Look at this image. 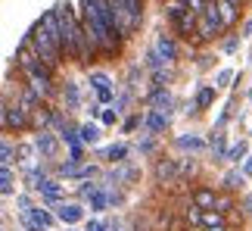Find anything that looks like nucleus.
Masks as SVG:
<instances>
[{
  "instance_id": "6e6552de",
  "label": "nucleus",
  "mask_w": 252,
  "mask_h": 231,
  "mask_svg": "<svg viewBox=\"0 0 252 231\" xmlns=\"http://www.w3.org/2000/svg\"><path fill=\"white\" fill-rule=\"evenodd\" d=\"M190 200H193L196 209H215V191H212V188H196Z\"/></svg>"
},
{
  "instance_id": "4be33fe9",
  "label": "nucleus",
  "mask_w": 252,
  "mask_h": 231,
  "mask_svg": "<svg viewBox=\"0 0 252 231\" xmlns=\"http://www.w3.org/2000/svg\"><path fill=\"white\" fill-rule=\"evenodd\" d=\"M91 206H94V213H103L106 209V197L96 191V194H91Z\"/></svg>"
},
{
  "instance_id": "2f4dec72",
  "label": "nucleus",
  "mask_w": 252,
  "mask_h": 231,
  "mask_svg": "<svg viewBox=\"0 0 252 231\" xmlns=\"http://www.w3.org/2000/svg\"><path fill=\"white\" fill-rule=\"evenodd\" d=\"M137 125H140V116H131V119L125 122V131H134V128H137Z\"/></svg>"
},
{
  "instance_id": "ea45409f",
  "label": "nucleus",
  "mask_w": 252,
  "mask_h": 231,
  "mask_svg": "<svg viewBox=\"0 0 252 231\" xmlns=\"http://www.w3.org/2000/svg\"><path fill=\"white\" fill-rule=\"evenodd\" d=\"M249 97H252V94H249Z\"/></svg>"
},
{
  "instance_id": "5701e85b",
  "label": "nucleus",
  "mask_w": 252,
  "mask_h": 231,
  "mask_svg": "<svg viewBox=\"0 0 252 231\" xmlns=\"http://www.w3.org/2000/svg\"><path fill=\"white\" fill-rule=\"evenodd\" d=\"M224 185H227L230 191H237V188H243V175H237V172H230V175L224 178Z\"/></svg>"
},
{
  "instance_id": "f8f14e48",
  "label": "nucleus",
  "mask_w": 252,
  "mask_h": 231,
  "mask_svg": "<svg viewBox=\"0 0 252 231\" xmlns=\"http://www.w3.org/2000/svg\"><path fill=\"white\" fill-rule=\"evenodd\" d=\"M81 216H84V213H81V206H75V203H69V206H60V219H63V222H69V225H75Z\"/></svg>"
},
{
  "instance_id": "b1692460",
  "label": "nucleus",
  "mask_w": 252,
  "mask_h": 231,
  "mask_svg": "<svg viewBox=\"0 0 252 231\" xmlns=\"http://www.w3.org/2000/svg\"><path fill=\"white\" fill-rule=\"evenodd\" d=\"M65 97H69V103H72V107H78V88H75V81H69V84H65Z\"/></svg>"
},
{
  "instance_id": "f257e3e1",
  "label": "nucleus",
  "mask_w": 252,
  "mask_h": 231,
  "mask_svg": "<svg viewBox=\"0 0 252 231\" xmlns=\"http://www.w3.org/2000/svg\"><path fill=\"white\" fill-rule=\"evenodd\" d=\"M78 22H81L84 35L94 41V47H96L100 53H119V41H122V38H115L109 28L103 25V19L96 16V9H94L91 0H81V16H78Z\"/></svg>"
},
{
  "instance_id": "4c0bfd02",
  "label": "nucleus",
  "mask_w": 252,
  "mask_h": 231,
  "mask_svg": "<svg viewBox=\"0 0 252 231\" xmlns=\"http://www.w3.org/2000/svg\"><path fill=\"white\" fill-rule=\"evenodd\" d=\"M246 175H252V159H249V162H246Z\"/></svg>"
},
{
  "instance_id": "7ed1b4c3",
  "label": "nucleus",
  "mask_w": 252,
  "mask_h": 231,
  "mask_svg": "<svg viewBox=\"0 0 252 231\" xmlns=\"http://www.w3.org/2000/svg\"><path fill=\"white\" fill-rule=\"evenodd\" d=\"M168 19H171V25H174V35L184 38V41H190V38H193V28H196V13L187 9L184 3H178V6L168 9Z\"/></svg>"
},
{
  "instance_id": "6ab92c4d",
  "label": "nucleus",
  "mask_w": 252,
  "mask_h": 231,
  "mask_svg": "<svg viewBox=\"0 0 252 231\" xmlns=\"http://www.w3.org/2000/svg\"><path fill=\"white\" fill-rule=\"evenodd\" d=\"M212 100H215V88H202V91H199V97H196V107H199V110H206Z\"/></svg>"
},
{
  "instance_id": "a211bd4d",
  "label": "nucleus",
  "mask_w": 252,
  "mask_h": 231,
  "mask_svg": "<svg viewBox=\"0 0 252 231\" xmlns=\"http://www.w3.org/2000/svg\"><path fill=\"white\" fill-rule=\"evenodd\" d=\"M91 84H94L96 91H109V84H112V81H109V75H103V72H94V75H91Z\"/></svg>"
},
{
  "instance_id": "4468645a",
  "label": "nucleus",
  "mask_w": 252,
  "mask_h": 231,
  "mask_svg": "<svg viewBox=\"0 0 252 231\" xmlns=\"http://www.w3.org/2000/svg\"><path fill=\"white\" fill-rule=\"evenodd\" d=\"M174 172H178V162H174V159H165V162H159V166H156V178H159V181H162V178H171Z\"/></svg>"
},
{
  "instance_id": "ddd939ff",
  "label": "nucleus",
  "mask_w": 252,
  "mask_h": 231,
  "mask_svg": "<svg viewBox=\"0 0 252 231\" xmlns=\"http://www.w3.org/2000/svg\"><path fill=\"white\" fill-rule=\"evenodd\" d=\"M37 150H41L44 156H53V153H56V141L47 131H41V134H37Z\"/></svg>"
},
{
  "instance_id": "aec40b11",
  "label": "nucleus",
  "mask_w": 252,
  "mask_h": 231,
  "mask_svg": "<svg viewBox=\"0 0 252 231\" xmlns=\"http://www.w3.org/2000/svg\"><path fill=\"white\" fill-rule=\"evenodd\" d=\"M215 209H218L221 216H227L230 209H234V200H230V197H218V194H215Z\"/></svg>"
},
{
  "instance_id": "39448f33",
  "label": "nucleus",
  "mask_w": 252,
  "mask_h": 231,
  "mask_svg": "<svg viewBox=\"0 0 252 231\" xmlns=\"http://www.w3.org/2000/svg\"><path fill=\"white\" fill-rule=\"evenodd\" d=\"M25 88L34 94V97H41V100H47V97H53V75H25Z\"/></svg>"
},
{
  "instance_id": "473e14b6",
  "label": "nucleus",
  "mask_w": 252,
  "mask_h": 231,
  "mask_svg": "<svg viewBox=\"0 0 252 231\" xmlns=\"http://www.w3.org/2000/svg\"><path fill=\"white\" fill-rule=\"evenodd\" d=\"M237 47H240V41H237V38H230V41H224V50H227V53H234Z\"/></svg>"
},
{
  "instance_id": "a19ab883",
  "label": "nucleus",
  "mask_w": 252,
  "mask_h": 231,
  "mask_svg": "<svg viewBox=\"0 0 252 231\" xmlns=\"http://www.w3.org/2000/svg\"><path fill=\"white\" fill-rule=\"evenodd\" d=\"M0 231H3V228H0Z\"/></svg>"
},
{
  "instance_id": "cd10ccee",
  "label": "nucleus",
  "mask_w": 252,
  "mask_h": 231,
  "mask_svg": "<svg viewBox=\"0 0 252 231\" xmlns=\"http://www.w3.org/2000/svg\"><path fill=\"white\" fill-rule=\"evenodd\" d=\"M206 3H209V0H187V9H193V13H202V9H206Z\"/></svg>"
},
{
  "instance_id": "f704fd0d",
  "label": "nucleus",
  "mask_w": 252,
  "mask_h": 231,
  "mask_svg": "<svg viewBox=\"0 0 252 231\" xmlns=\"http://www.w3.org/2000/svg\"><path fill=\"white\" fill-rule=\"evenodd\" d=\"M96 94H100V100H103V103H109V100H112V91H96Z\"/></svg>"
},
{
  "instance_id": "412c9836",
  "label": "nucleus",
  "mask_w": 252,
  "mask_h": 231,
  "mask_svg": "<svg viewBox=\"0 0 252 231\" xmlns=\"http://www.w3.org/2000/svg\"><path fill=\"white\" fill-rule=\"evenodd\" d=\"M13 159H16V150L9 144H0V166H9Z\"/></svg>"
},
{
  "instance_id": "c9c22d12",
  "label": "nucleus",
  "mask_w": 252,
  "mask_h": 231,
  "mask_svg": "<svg viewBox=\"0 0 252 231\" xmlns=\"http://www.w3.org/2000/svg\"><path fill=\"white\" fill-rule=\"evenodd\" d=\"M202 231H227L224 225H212V228H202Z\"/></svg>"
},
{
  "instance_id": "9b49d317",
  "label": "nucleus",
  "mask_w": 252,
  "mask_h": 231,
  "mask_svg": "<svg viewBox=\"0 0 252 231\" xmlns=\"http://www.w3.org/2000/svg\"><path fill=\"white\" fill-rule=\"evenodd\" d=\"M156 47H159V53L165 56V60H174V56H178V47H174V41L168 35H162L159 41H156Z\"/></svg>"
},
{
  "instance_id": "bb28decb",
  "label": "nucleus",
  "mask_w": 252,
  "mask_h": 231,
  "mask_svg": "<svg viewBox=\"0 0 252 231\" xmlns=\"http://www.w3.org/2000/svg\"><path fill=\"white\" fill-rule=\"evenodd\" d=\"M6 107H9V100L0 94V128H6Z\"/></svg>"
},
{
  "instance_id": "e433bc0d",
  "label": "nucleus",
  "mask_w": 252,
  "mask_h": 231,
  "mask_svg": "<svg viewBox=\"0 0 252 231\" xmlns=\"http://www.w3.org/2000/svg\"><path fill=\"white\" fill-rule=\"evenodd\" d=\"M227 3H230V6H237V9H240V6H243V0H227Z\"/></svg>"
},
{
  "instance_id": "58836bf2",
  "label": "nucleus",
  "mask_w": 252,
  "mask_h": 231,
  "mask_svg": "<svg viewBox=\"0 0 252 231\" xmlns=\"http://www.w3.org/2000/svg\"><path fill=\"white\" fill-rule=\"evenodd\" d=\"M0 144H3V138H0Z\"/></svg>"
},
{
  "instance_id": "72a5a7b5",
  "label": "nucleus",
  "mask_w": 252,
  "mask_h": 231,
  "mask_svg": "<svg viewBox=\"0 0 252 231\" xmlns=\"http://www.w3.org/2000/svg\"><path fill=\"white\" fill-rule=\"evenodd\" d=\"M87 231H109L103 222H87Z\"/></svg>"
},
{
  "instance_id": "1a4fd4ad",
  "label": "nucleus",
  "mask_w": 252,
  "mask_h": 231,
  "mask_svg": "<svg viewBox=\"0 0 252 231\" xmlns=\"http://www.w3.org/2000/svg\"><path fill=\"white\" fill-rule=\"evenodd\" d=\"M28 219H32V222H37L41 228H50V225H53V216L47 213V209H41V206H32V209H28Z\"/></svg>"
},
{
  "instance_id": "f03ea898",
  "label": "nucleus",
  "mask_w": 252,
  "mask_h": 231,
  "mask_svg": "<svg viewBox=\"0 0 252 231\" xmlns=\"http://www.w3.org/2000/svg\"><path fill=\"white\" fill-rule=\"evenodd\" d=\"M28 44H32V50L37 53V60H41L50 72L60 69V63H63V50H60V44H56L41 25H34V28H32V35H28Z\"/></svg>"
},
{
  "instance_id": "7c9ffc66",
  "label": "nucleus",
  "mask_w": 252,
  "mask_h": 231,
  "mask_svg": "<svg viewBox=\"0 0 252 231\" xmlns=\"http://www.w3.org/2000/svg\"><path fill=\"white\" fill-rule=\"evenodd\" d=\"M230 78H234V72H230V69H224V72H218V88H224V84H227Z\"/></svg>"
},
{
  "instance_id": "20e7f679",
  "label": "nucleus",
  "mask_w": 252,
  "mask_h": 231,
  "mask_svg": "<svg viewBox=\"0 0 252 231\" xmlns=\"http://www.w3.org/2000/svg\"><path fill=\"white\" fill-rule=\"evenodd\" d=\"M16 66L22 69V75H53L41 60H37V53L32 50V44H28V38L22 41V47L16 50Z\"/></svg>"
},
{
  "instance_id": "2eb2a0df",
  "label": "nucleus",
  "mask_w": 252,
  "mask_h": 231,
  "mask_svg": "<svg viewBox=\"0 0 252 231\" xmlns=\"http://www.w3.org/2000/svg\"><path fill=\"white\" fill-rule=\"evenodd\" d=\"M0 194H13V172L0 166Z\"/></svg>"
},
{
  "instance_id": "f3484780",
  "label": "nucleus",
  "mask_w": 252,
  "mask_h": 231,
  "mask_svg": "<svg viewBox=\"0 0 252 231\" xmlns=\"http://www.w3.org/2000/svg\"><path fill=\"white\" fill-rule=\"evenodd\" d=\"M78 134H81V141H84V144H94L96 138H100V128H96V125H81V131H78Z\"/></svg>"
},
{
  "instance_id": "c85d7f7f",
  "label": "nucleus",
  "mask_w": 252,
  "mask_h": 231,
  "mask_svg": "<svg viewBox=\"0 0 252 231\" xmlns=\"http://www.w3.org/2000/svg\"><path fill=\"white\" fill-rule=\"evenodd\" d=\"M100 116H103V122H106V125H115V119H119V110H103Z\"/></svg>"
},
{
  "instance_id": "393cba45",
  "label": "nucleus",
  "mask_w": 252,
  "mask_h": 231,
  "mask_svg": "<svg viewBox=\"0 0 252 231\" xmlns=\"http://www.w3.org/2000/svg\"><path fill=\"white\" fill-rule=\"evenodd\" d=\"M181 147H190V150H202L206 144H202L199 138H181Z\"/></svg>"
},
{
  "instance_id": "9d476101",
  "label": "nucleus",
  "mask_w": 252,
  "mask_h": 231,
  "mask_svg": "<svg viewBox=\"0 0 252 231\" xmlns=\"http://www.w3.org/2000/svg\"><path fill=\"white\" fill-rule=\"evenodd\" d=\"M165 125H168V116H165V113H153V116H147V128H150L153 134L165 131Z\"/></svg>"
},
{
  "instance_id": "a878e982",
  "label": "nucleus",
  "mask_w": 252,
  "mask_h": 231,
  "mask_svg": "<svg viewBox=\"0 0 252 231\" xmlns=\"http://www.w3.org/2000/svg\"><path fill=\"white\" fill-rule=\"evenodd\" d=\"M227 156H230V159H234V162H240V159H243V156H246V144H237V147H234V150H230V153H227Z\"/></svg>"
},
{
  "instance_id": "423d86ee",
  "label": "nucleus",
  "mask_w": 252,
  "mask_h": 231,
  "mask_svg": "<svg viewBox=\"0 0 252 231\" xmlns=\"http://www.w3.org/2000/svg\"><path fill=\"white\" fill-rule=\"evenodd\" d=\"M6 128H13V131H28V128H32V119H28V113L19 107L16 100L6 107Z\"/></svg>"
},
{
  "instance_id": "0eeeda50",
  "label": "nucleus",
  "mask_w": 252,
  "mask_h": 231,
  "mask_svg": "<svg viewBox=\"0 0 252 231\" xmlns=\"http://www.w3.org/2000/svg\"><path fill=\"white\" fill-rule=\"evenodd\" d=\"M212 3H215V13H218L221 28H234V25L240 22V9H237V6H230L227 0H212Z\"/></svg>"
},
{
  "instance_id": "c756f323",
  "label": "nucleus",
  "mask_w": 252,
  "mask_h": 231,
  "mask_svg": "<svg viewBox=\"0 0 252 231\" xmlns=\"http://www.w3.org/2000/svg\"><path fill=\"white\" fill-rule=\"evenodd\" d=\"M199 213H202V209L190 206V209H187V222H190V225H199Z\"/></svg>"
},
{
  "instance_id": "dca6fc26",
  "label": "nucleus",
  "mask_w": 252,
  "mask_h": 231,
  "mask_svg": "<svg viewBox=\"0 0 252 231\" xmlns=\"http://www.w3.org/2000/svg\"><path fill=\"white\" fill-rule=\"evenodd\" d=\"M125 156H128V147H125V144H115V147L106 150V159H112V162H122Z\"/></svg>"
}]
</instances>
